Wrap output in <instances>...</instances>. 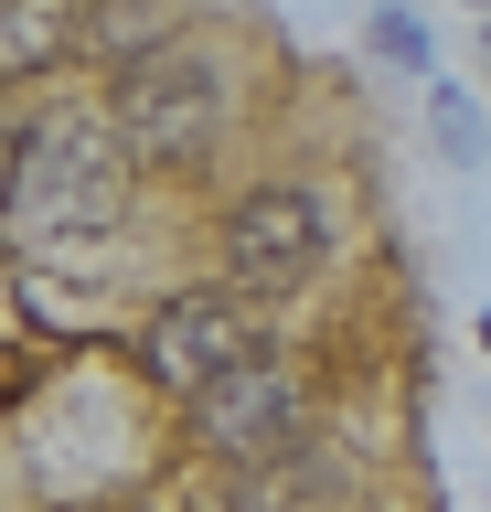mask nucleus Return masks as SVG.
I'll use <instances>...</instances> for the list:
<instances>
[{
    "label": "nucleus",
    "mask_w": 491,
    "mask_h": 512,
    "mask_svg": "<svg viewBox=\"0 0 491 512\" xmlns=\"http://www.w3.org/2000/svg\"><path fill=\"white\" fill-rule=\"evenodd\" d=\"M225 118V86H214V64L193 43H161V54L118 64V139L139 160H193Z\"/></svg>",
    "instance_id": "f257e3e1"
},
{
    "label": "nucleus",
    "mask_w": 491,
    "mask_h": 512,
    "mask_svg": "<svg viewBox=\"0 0 491 512\" xmlns=\"http://www.w3.org/2000/svg\"><path fill=\"white\" fill-rule=\"evenodd\" d=\"M267 363V331L257 310L235 299V288H193V299H171L161 320H150V374L171 384V395H225L235 374H257Z\"/></svg>",
    "instance_id": "f03ea898"
},
{
    "label": "nucleus",
    "mask_w": 491,
    "mask_h": 512,
    "mask_svg": "<svg viewBox=\"0 0 491 512\" xmlns=\"http://www.w3.org/2000/svg\"><path fill=\"white\" fill-rule=\"evenodd\" d=\"M321 256H331V214H321L299 182H257V192L225 214V267H235L246 288H267V299L310 288V278H321Z\"/></svg>",
    "instance_id": "7ed1b4c3"
},
{
    "label": "nucleus",
    "mask_w": 491,
    "mask_h": 512,
    "mask_svg": "<svg viewBox=\"0 0 491 512\" xmlns=\"http://www.w3.org/2000/svg\"><path fill=\"white\" fill-rule=\"evenodd\" d=\"M107 203H118V160H107L86 128H33V160H22V224H33V235H86Z\"/></svg>",
    "instance_id": "20e7f679"
},
{
    "label": "nucleus",
    "mask_w": 491,
    "mask_h": 512,
    "mask_svg": "<svg viewBox=\"0 0 491 512\" xmlns=\"http://www.w3.org/2000/svg\"><path fill=\"white\" fill-rule=\"evenodd\" d=\"M299 384L278 374V363H257V374H235L225 395H203V438L225 448V459H289L299 448Z\"/></svg>",
    "instance_id": "39448f33"
},
{
    "label": "nucleus",
    "mask_w": 491,
    "mask_h": 512,
    "mask_svg": "<svg viewBox=\"0 0 491 512\" xmlns=\"http://www.w3.org/2000/svg\"><path fill=\"white\" fill-rule=\"evenodd\" d=\"M75 32H86V11H0V75H22V64H43V54H65Z\"/></svg>",
    "instance_id": "423d86ee"
},
{
    "label": "nucleus",
    "mask_w": 491,
    "mask_h": 512,
    "mask_svg": "<svg viewBox=\"0 0 491 512\" xmlns=\"http://www.w3.org/2000/svg\"><path fill=\"white\" fill-rule=\"evenodd\" d=\"M86 43H107V54H161V43H171V22H161V11H86Z\"/></svg>",
    "instance_id": "0eeeda50"
},
{
    "label": "nucleus",
    "mask_w": 491,
    "mask_h": 512,
    "mask_svg": "<svg viewBox=\"0 0 491 512\" xmlns=\"http://www.w3.org/2000/svg\"><path fill=\"white\" fill-rule=\"evenodd\" d=\"M427 128H438V150H449V160H481V107H470L459 86L427 96Z\"/></svg>",
    "instance_id": "6e6552de"
},
{
    "label": "nucleus",
    "mask_w": 491,
    "mask_h": 512,
    "mask_svg": "<svg viewBox=\"0 0 491 512\" xmlns=\"http://www.w3.org/2000/svg\"><path fill=\"white\" fill-rule=\"evenodd\" d=\"M374 54L385 64H427V22L417 11H374Z\"/></svg>",
    "instance_id": "1a4fd4ad"
},
{
    "label": "nucleus",
    "mask_w": 491,
    "mask_h": 512,
    "mask_svg": "<svg viewBox=\"0 0 491 512\" xmlns=\"http://www.w3.org/2000/svg\"><path fill=\"white\" fill-rule=\"evenodd\" d=\"M22 160H33V118H22L11 96H0V203L22 192Z\"/></svg>",
    "instance_id": "9d476101"
}]
</instances>
